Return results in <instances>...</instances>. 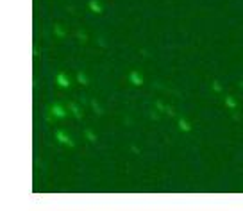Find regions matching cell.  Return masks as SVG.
I'll return each mask as SVG.
<instances>
[{
  "label": "cell",
  "mask_w": 243,
  "mask_h": 211,
  "mask_svg": "<svg viewBox=\"0 0 243 211\" xmlns=\"http://www.w3.org/2000/svg\"><path fill=\"white\" fill-rule=\"evenodd\" d=\"M86 138L89 140V141H97V136H95V134H93L89 129H86Z\"/></svg>",
  "instance_id": "8fae6325"
},
{
  "label": "cell",
  "mask_w": 243,
  "mask_h": 211,
  "mask_svg": "<svg viewBox=\"0 0 243 211\" xmlns=\"http://www.w3.org/2000/svg\"><path fill=\"white\" fill-rule=\"evenodd\" d=\"M56 140L59 141V143H63V145L70 147V149H71L73 145H75V143H73V141H71L70 138H68V134H66L64 131H61V129H59V131L56 132Z\"/></svg>",
  "instance_id": "6da1fadb"
},
{
  "label": "cell",
  "mask_w": 243,
  "mask_h": 211,
  "mask_svg": "<svg viewBox=\"0 0 243 211\" xmlns=\"http://www.w3.org/2000/svg\"><path fill=\"white\" fill-rule=\"evenodd\" d=\"M225 104H227L229 108H232V109H234L236 106H238V102H236L232 97H227V99H225Z\"/></svg>",
  "instance_id": "9c48e42d"
},
{
  "label": "cell",
  "mask_w": 243,
  "mask_h": 211,
  "mask_svg": "<svg viewBox=\"0 0 243 211\" xmlns=\"http://www.w3.org/2000/svg\"><path fill=\"white\" fill-rule=\"evenodd\" d=\"M50 111H52V115L56 118H64L68 113H66V109H64L63 106H59V104H52V108H50Z\"/></svg>",
  "instance_id": "7a4b0ae2"
},
{
  "label": "cell",
  "mask_w": 243,
  "mask_h": 211,
  "mask_svg": "<svg viewBox=\"0 0 243 211\" xmlns=\"http://www.w3.org/2000/svg\"><path fill=\"white\" fill-rule=\"evenodd\" d=\"M129 79H131V82L134 84V86H141V82H143V79H141V75H140V72H131V75H129Z\"/></svg>",
  "instance_id": "277c9868"
},
{
  "label": "cell",
  "mask_w": 243,
  "mask_h": 211,
  "mask_svg": "<svg viewBox=\"0 0 243 211\" xmlns=\"http://www.w3.org/2000/svg\"><path fill=\"white\" fill-rule=\"evenodd\" d=\"M213 89H214V91H220V89H222V86H220L218 80H214V82H213Z\"/></svg>",
  "instance_id": "7c38bea8"
},
{
  "label": "cell",
  "mask_w": 243,
  "mask_h": 211,
  "mask_svg": "<svg viewBox=\"0 0 243 211\" xmlns=\"http://www.w3.org/2000/svg\"><path fill=\"white\" fill-rule=\"evenodd\" d=\"M91 106H93V108H95V109H97V113H99V115H102V109H100V106H99V104H97V102H95V100L91 102Z\"/></svg>",
  "instance_id": "4fadbf2b"
},
{
  "label": "cell",
  "mask_w": 243,
  "mask_h": 211,
  "mask_svg": "<svg viewBox=\"0 0 243 211\" xmlns=\"http://www.w3.org/2000/svg\"><path fill=\"white\" fill-rule=\"evenodd\" d=\"M56 80H57V86L59 88H70V80H68V77L64 75V73H57V77H56Z\"/></svg>",
  "instance_id": "3957f363"
},
{
  "label": "cell",
  "mask_w": 243,
  "mask_h": 211,
  "mask_svg": "<svg viewBox=\"0 0 243 211\" xmlns=\"http://www.w3.org/2000/svg\"><path fill=\"white\" fill-rule=\"evenodd\" d=\"M54 32H56V34H57V36H59V38H64V36H66V30H64L63 27H61V25H56V29H54Z\"/></svg>",
  "instance_id": "ba28073f"
},
{
  "label": "cell",
  "mask_w": 243,
  "mask_h": 211,
  "mask_svg": "<svg viewBox=\"0 0 243 211\" xmlns=\"http://www.w3.org/2000/svg\"><path fill=\"white\" fill-rule=\"evenodd\" d=\"M77 80L80 82V84H88V79H86L84 72H79V73H77Z\"/></svg>",
  "instance_id": "30bf717a"
},
{
  "label": "cell",
  "mask_w": 243,
  "mask_h": 211,
  "mask_svg": "<svg viewBox=\"0 0 243 211\" xmlns=\"http://www.w3.org/2000/svg\"><path fill=\"white\" fill-rule=\"evenodd\" d=\"M88 6H89V9H91L95 15H100V13H102V6H100L99 0H89V4H88Z\"/></svg>",
  "instance_id": "5b68a950"
},
{
  "label": "cell",
  "mask_w": 243,
  "mask_h": 211,
  "mask_svg": "<svg viewBox=\"0 0 243 211\" xmlns=\"http://www.w3.org/2000/svg\"><path fill=\"white\" fill-rule=\"evenodd\" d=\"M179 129H181V131H182V132H190V131H191V127H190V124L186 122L184 118H179Z\"/></svg>",
  "instance_id": "8992f818"
},
{
  "label": "cell",
  "mask_w": 243,
  "mask_h": 211,
  "mask_svg": "<svg viewBox=\"0 0 243 211\" xmlns=\"http://www.w3.org/2000/svg\"><path fill=\"white\" fill-rule=\"evenodd\" d=\"M70 109H71V113H73V117H75V118H80V117H82V111L79 109V108L75 106V104H73V102L70 104Z\"/></svg>",
  "instance_id": "52a82bcc"
},
{
  "label": "cell",
  "mask_w": 243,
  "mask_h": 211,
  "mask_svg": "<svg viewBox=\"0 0 243 211\" xmlns=\"http://www.w3.org/2000/svg\"><path fill=\"white\" fill-rule=\"evenodd\" d=\"M79 36H80V39H82V41H86V34H84V32H82V30L79 32Z\"/></svg>",
  "instance_id": "5bb4252c"
}]
</instances>
